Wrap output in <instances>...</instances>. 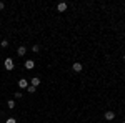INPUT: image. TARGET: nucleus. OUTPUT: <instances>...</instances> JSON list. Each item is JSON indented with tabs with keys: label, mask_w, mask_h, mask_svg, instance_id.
Returning a JSON list of instances; mask_svg holds the SVG:
<instances>
[{
	"label": "nucleus",
	"mask_w": 125,
	"mask_h": 123,
	"mask_svg": "<svg viewBox=\"0 0 125 123\" xmlns=\"http://www.w3.org/2000/svg\"><path fill=\"white\" fill-rule=\"evenodd\" d=\"M3 65H5V68H7V70H13V68H15V63H13V60H12V58H7Z\"/></svg>",
	"instance_id": "1"
},
{
	"label": "nucleus",
	"mask_w": 125,
	"mask_h": 123,
	"mask_svg": "<svg viewBox=\"0 0 125 123\" xmlns=\"http://www.w3.org/2000/svg\"><path fill=\"white\" fill-rule=\"evenodd\" d=\"M19 86H20V88H27V86H29V80L20 78V80H19Z\"/></svg>",
	"instance_id": "2"
},
{
	"label": "nucleus",
	"mask_w": 125,
	"mask_h": 123,
	"mask_svg": "<svg viewBox=\"0 0 125 123\" xmlns=\"http://www.w3.org/2000/svg\"><path fill=\"white\" fill-rule=\"evenodd\" d=\"M114 118H115V113H114V112H105V120L112 122Z\"/></svg>",
	"instance_id": "3"
},
{
	"label": "nucleus",
	"mask_w": 125,
	"mask_h": 123,
	"mask_svg": "<svg viewBox=\"0 0 125 123\" xmlns=\"http://www.w3.org/2000/svg\"><path fill=\"white\" fill-rule=\"evenodd\" d=\"M33 65H35V63H33V60H27V62L23 63V66H25L27 70H32V68H33Z\"/></svg>",
	"instance_id": "4"
},
{
	"label": "nucleus",
	"mask_w": 125,
	"mask_h": 123,
	"mask_svg": "<svg viewBox=\"0 0 125 123\" xmlns=\"http://www.w3.org/2000/svg\"><path fill=\"white\" fill-rule=\"evenodd\" d=\"M57 10H58V12H65V10H67V3H65V2L58 3V5H57Z\"/></svg>",
	"instance_id": "5"
},
{
	"label": "nucleus",
	"mask_w": 125,
	"mask_h": 123,
	"mask_svg": "<svg viewBox=\"0 0 125 123\" xmlns=\"http://www.w3.org/2000/svg\"><path fill=\"white\" fill-rule=\"evenodd\" d=\"M25 53H27V48H25V47H19V50H17V55H19V57H23Z\"/></svg>",
	"instance_id": "6"
},
{
	"label": "nucleus",
	"mask_w": 125,
	"mask_h": 123,
	"mask_svg": "<svg viewBox=\"0 0 125 123\" xmlns=\"http://www.w3.org/2000/svg\"><path fill=\"white\" fill-rule=\"evenodd\" d=\"M72 68H73V72H82V68H83V66L80 65V63H78V62H75V63H73V65H72Z\"/></svg>",
	"instance_id": "7"
},
{
	"label": "nucleus",
	"mask_w": 125,
	"mask_h": 123,
	"mask_svg": "<svg viewBox=\"0 0 125 123\" xmlns=\"http://www.w3.org/2000/svg\"><path fill=\"white\" fill-rule=\"evenodd\" d=\"M32 85L35 86V88L40 85V78H39V76H33V78H32Z\"/></svg>",
	"instance_id": "8"
},
{
	"label": "nucleus",
	"mask_w": 125,
	"mask_h": 123,
	"mask_svg": "<svg viewBox=\"0 0 125 123\" xmlns=\"http://www.w3.org/2000/svg\"><path fill=\"white\" fill-rule=\"evenodd\" d=\"M35 90H37V88H35L33 85H29V86H27V92H29V93H35Z\"/></svg>",
	"instance_id": "9"
},
{
	"label": "nucleus",
	"mask_w": 125,
	"mask_h": 123,
	"mask_svg": "<svg viewBox=\"0 0 125 123\" xmlns=\"http://www.w3.org/2000/svg\"><path fill=\"white\" fill-rule=\"evenodd\" d=\"M7 106H9V108H13V106H15V102H13V100H9V102H7Z\"/></svg>",
	"instance_id": "10"
},
{
	"label": "nucleus",
	"mask_w": 125,
	"mask_h": 123,
	"mask_svg": "<svg viewBox=\"0 0 125 123\" xmlns=\"http://www.w3.org/2000/svg\"><path fill=\"white\" fill-rule=\"evenodd\" d=\"M0 45H2L3 48H7V47H9V42H7V40H2V42H0Z\"/></svg>",
	"instance_id": "11"
},
{
	"label": "nucleus",
	"mask_w": 125,
	"mask_h": 123,
	"mask_svg": "<svg viewBox=\"0 0 125 123\" xmlns=\"http://www.w3.org/2000/svg\"><path fill=\"white\" fill-rule=\"evenodd\" d=\"M32 50H33L35 53H39V52H40V47H39V45H33V47H32Z\"/></svg>",
	"instance_id": "12"
},
{
	"label": "nucleus",
	"mask_w": 125,
	"mask_h": 123,
	"mask_svg": "<svg viewBox=\"0 0 125 123\" xmlns=\"http://www.w3.org/2000/svg\"><path fill=\"white\" fill-rule=\"evenodd\" d=\"M22 92H15V93H13V96H15V98H22Z\"/></svg>",
	"instance_id": "13"
},
{
	"label": "nucleus",
	"mask_w": 125,
	"mask_h": 123,
	"mask_svg": "<svg viewBox=\"0 0 125 123\" xmlns=\"http://www.w3.org/2000/svg\"><path fill=\"white\" fill-rule=\"evenodd\" d=\"M5 123H17V120H15V118H7Z\"/></svg>",
	"instance_id": "14"
},
{
	"label": "nucleus",
	"mask_w": 125,
	"mask_h": 123,
	"mask_svg": "<svg viewBox=\"0 0 125 123\" xmlns=\"http://www.w3.org/2000/svg\"><path fill=\"white\" fill-rule=\"evenodd\" d=\"M5 9V3H3V2H0V10H3Z\"/></svg>",
	"instance_id": "15"
},
{
	"label": "nucleus",
	"mask_w": 125,
	"mask_h": 123,
	"mask_svg": "<svg viewBox=\"0 0 125 123\" xmlns=\"http://www.w3.org/2000/svg\"><path fill=\"white\" fill-rule=\"evenodd\" d=\"M124 60H125V53H124Z\"/></svg>",
	"instance_id": "16"
},
{
	"label": "nucleus",
	"mask_w": 125,
	"mask_h": 123,
	"mask_svg": "<svg viewBox=\"0 0 125 123\" xmlns=\"http://www.w3.org/2000/svg\"><path fill=\"white\" fill-rule=\"evenodd\" d=\"M124 123H125V122H124Z\"/></svg>",
	"instance_id": "17"
}]
</instances>
